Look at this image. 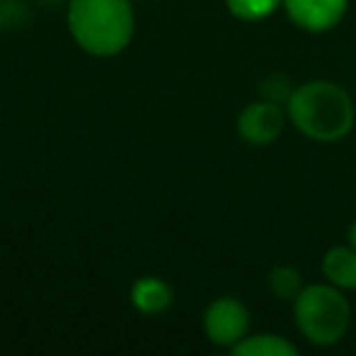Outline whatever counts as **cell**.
Instances as JSON below:
<instances>
[{
	"mask_svg": "<svg viewBox=\"0 0 356 356\" xmlns=\"http://www.w3.org/2000/svg\"><path fill=\"white\" fill-rule=\"evenodd\" d=\"M286 105L296 129L312 142H339L354 127L356 113L351 95L334 81H307L293 88Z\"/></svg>",
	"mask_w": 356,
	"mask_h": 356,
	"instance_id": "obj_1",
	"label": "cell"
},
{
	"mask_svg": "<svg viewBox=\"0 0 356 356\" xmlns=\"http://www.w3.org/2000/svg\"><path fill=\"white\" fill-rule=\"evenodd\" d=\"M69 32L76 44L93 56H115L134 37L129 0H71Z\"/></svg>",
	"mask_w": 356,
	"mask_h": 356,
	"instance_id": "obj_2",
	"label": "cell"
},
{
	"mask_svg": "<svg viewBox=\"0 0 356 356\" xmlns=\"http://www.w3.org/2000/svg\"><path fill=\"white\" fill-rule=\"evenodd\" d=\"M293 315L300 334L317 346H332L351 325V305L341 288L332 283L305 286L293 300Z\"/></svg>",
	"mask_w": 356,
	"mask_h": 356,
	"instance_id": "obj_3",
	"label": "cell"
},
{
	"mask_svg": "<svg viewBox=\"0 0 356 356\" xmlns=\"http://www.w3.org/2000/svg\"><path fill=\"white\" fill-rule=\"evenodd\" d=\"M249 310L237 298H220L205 310L203 327L205 334L213 344L229 346L232 349L237 341H242L249 332Z\"/></svg>",
	"mask_w": 356,
	"mask_h": 356,
	"instance_id": "obj_4",
	"label": "cell"
},
{
	"mask_svg": "<svg viewBox=\"0 0 356 356\" xmlns=\"http://www.w3.org/2000/svg\"><path fill=\"white\" fill-rule=\"evenodd\" d=\"M283 127H286V113H283L281 105L266 98L249 103L237 120V129L242 134V139L254 144V147L273 144L281 137Z\"/></svg>",
	"mask_w": 356,
	"mask_h": 356,
	"instance_id": "obj_5",
	"label": "cell"
},
{
	"mask_svg": "<svg viewBox=\"0 0 356 356\" xmlns=\"http://www.w3.org/2000/svg\"><path fill=\"white\" fill-rule=\"evenodd\" d=\"M283 8L300 30L327 32L346 15L349 0H283Z\"/></svg>",
	"mask_w": 356,
	"mask_h": 356,
	"instance_id": "obj_6",
	"label": "cell"
},
{
	"mask_svg": "<svg viewBox=\"0 0 356 356\" xmlns=\"http://www.w3.org/2000/svg\"><path fill=\"white\" fill-rule=\"evenodd\" d=\"M173 302V291L166 281L154 276L139 278L132 286V305L144 315H159V312L168 310Z\"/></svg>",
	"mask_w": 356,
	"mask_h": 356,
	"instance_id": "obj_7",
	"label": "cell"
},
{
	"mask_svg": "<svg viewBox=\"0 0 356 356\" xmlns=\"http://www.w3.org/2000/svg\"><path fill=\"white\" fill-rule=\"evenodd\" d=\"M322 273L327 283L341 291H356V252L346 247H332L322 257Z\"/></svg>",
	"mask_w": 356,
	"mask_h": 356,
	"instance_id": "obj_8",
	"label": "cell"
},
{
	"mask_svg": "<svg viewBox=\"0 0 356 356\" xmlns=\"http://www.w3.org/2000/svg\"><path fill=\"white\" fill-rule=\"evenodd\" d=\"M234 356H296V344L281 334H252L232 346Z\"/></svg>",
	"mask_w": 356,
	"mask_h": 356,
	"instance_id": "obj_9",
	"label": "cell"
},
{
	"mask_svg": "<svg viewBox=\"0 0 356 356\" xmlns=\"http://www.w3.org/2000/svg\"><path fill=\"white\" fill-rule=\"evenodd\" d=\"M268 288H271V293L278 298V300L293 302L298 296H300V291L305 286H302V276L298 268L276 266L271 273H268Z\"/></svg>",
	"mask_w": 356,
	"mask_h": 356,
	"instance_id": "obj_10",
	"label": "cell"
},
{
	"mask_svg": "<svg viewBox=\"0 0 356 356\" xmlns=\"http://www.w3.org/2000/svg\"><path fill=\"white\" fill-rule=\"evenodd\" d=\"M283 6V0H227V8L234 17L247 22H257L264 17L273 15L278 8Z\"/></svg>",
	"mask_w": 356,
	"mask_h": 356,
	"instance_id": "obj_11",
	"label": "cell"
},
{
	"mask_svg": "<svg viewBox=\"0 0 356 356\" xmlns=\"http://www.w3.org/2000/svg\"><path fill=\"white\" fill-rule=\"evenodd\" d=\"M346 239H349V247L356 252V220L351 222V227H349V234H346Z\"/></svg>",
	"mask_w": 356,
	"mask_h": 356,
	"instance_id": "obj_12",
	"label": "cell"
},
{
	"mask_svg": "<svg viewBox=\"0 0 356 356\" xmlns=\"http://www.w3.org/2000/svg\"><path fill=\"white\" fill-rule=\"evenodd\" d=\"M8 25V3H0V27Z\"/></svg>",
	"mask_w": 356,
	"mask_h": 356,
	"instance_id": "obj_13",
	"label": "cell"
}]
</instances>
